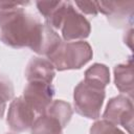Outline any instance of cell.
<instances>
[{
  "mask_svg": "<svg viewBox=\"0 0 134 134\" xmlns=\"http://www.w3.org/2000/svg\"><path fill=\"white\" fill-rule=\"evenodd\" d=\"M59 29L64 42L84 41L91 32V25L86 17L75 8L73 2L68 1Z\"/></svg>",
  "mask_w": 134,
  "mask_h": 134,
  "instance_id": "277c9868",
  "label": "cell"
},
{
  "mask_svg": "<svg viewBox=\"0 0 134 134\" xmlns=\"http://www.w3.org/2000/svg\"><path fill=\"white\" fill-rule=\"evenodd\" d=\"M44 113L55 117L65 129L72 117L73 110L69 103L63 99H55L50 103V105L47 107Z\"/></svg>",
  "mask_w": 134,
  "mask_h": 134,
  "instance_id": "5bb4252c",
  "label": "cell"
},
{
  "mask_svg": "<svg viewBox=\"0 0 134 134\" xmlns=\"http://www.w3.org/2000/svg\"><path fill=\"white\" fill-rule=\"evenodd\" d=\"M84 81L105 89L110 82L109 68L104 64L95 63L85 71Z\"/></svg>",
  "mask_w": 134,
  "mask_h": 134,
  "instance_id": "4fadbf2b",
  "label": "cell"
},
{
  "mask_svg": "<svg viewBox=\"0 0 134 134\" xmlns=\"http://www.w3.org/2000/svg\"><path fill=\"white\" fill-rule=\"evenodd\" d=\"M74 6H76L77 10L81 14L96 16L98 14V7L96 1H75L73 2Z\"/></svg>",
  "mask_w": 134,
  "mask_h": 134,
  "instance_id": "e0dca14e",
  "label": "cell"
},
{
  "mask_svg": "<svg viewBox=\"0 0 134 134\" xmlns=\"http://www.w3.org/2000/svg\"><path fill=\"white\" fill-rule=\"evenodd\" d=\"M54 87L43 82H27L23 89L22 97L40 116L53 100Z\"/></svg>",
  "mask_w": 134,
  "mask_h": 134,
  "instance_id": "52a82bcc",
  "label": "cell"
},
{
  "mask_svg": "<svg viewBox=\"0 0 134 134\" xmlns=\"http://www.w3.org/2000/svg\"><path fill=\"white\" fill-rule=\"evenodd\" d=\"M98 12L104 14L109 22L116 27H132L134 1H96Z\"/></svg>",
  "mask_w": 134,
  "mask_h": 134,
  "instance_id": "ba28073f",
  "label": "cell"
},
{
  "mask_svg": "<svg viewBox=\"0 0 134 134\" xmlns=\"http://www.w3.org/2000/svg\"><path fill=\"white\" fill-rule=\"evenodd\" d=\"M106 96L104 88L81 81L73 91V105L75 111L89 119H97Z\"/></svg>",
  "mask_w": 134,
  "mask_h": 134,
  "instance_id": "3957f363",
  "label": "cell"
},
{
  "mask_svg": "<svg viewBox=\"0 0 134 134\" xmlns=\"http://www.w3.org/2000/svg\"><path fill=\"white\" fill-rule=\"evenodd\" d=\"M90 134H126L117 126L106 119L96 120L90 128Z\"/></svg>",
  "mask_w": 134,
  "mask_h": 134,
  "instance_id": "2e32d148",
  "label": "cell"
},
{
  "mask_svg": "<svg viewBox=\"0 0 134 134\" xmlns=\"http://www.w3.org/2000/svg\"><path fill=\"white\" fill-rule=\"evenodd\" d=\"M14 86L8 77L0 75V119L3 117L7 102L14 98Z\"/></svg>",
  "mask_w": 134,
  "mask_h": 134,
  "instance_id": "9a60e30c",
  "label": "cell"
},
{
  "mask_svg": "<svg viewBox=\"0 0 134 134\" xmlns=\"http://www.w3.org/2000/svg\"><path fill=\"white\" fill-rule=\"evenodd\" d=\"M24 74L27 82H43L52 84L55 75V69L48 59L37 57L29 60Z\"/></svg>",
  "mask_w": 134,
  "mask_h": 134,
  "instance_id": "30bf717a",
  "label": "cell"
},
{
  "mask_svg": "<svg viewBox=\"0 0 134 134\" xmlns=\"http://www.w3.org/2000/svg\"><path fill=\"white\" fill-rule=\"evenodd\" d=\"M114 83L119 92L132 97L134 90L132 57H130L126 63L118 64L114 67Z\"/></svg>",
  "mask_w": 134,
  "mask_h": 134,
  "instance_id": "8fae6325",
  "label": "cell"
},
{
  "mask_svg": "<svg viewBox=\"0 0 134 134\" xmlns=\"http://www.w3.org/2000/svg\"><path fill=\"white\" fill-rule=\"evenodd\" d=\"M30 2H20L8 8H0V41L12 48H31L42 22L25 12Z\"/></svg>",
  "mask_w": 134,
  "mask_h": 134,
  "instance_id": "6da1fadb",
  "label": "cell"
},
{
  "mask_svg": "<svg viewBox=\"0 0 134 134\" xmlns=\"http://www.w3.org/2000/svg\"><path fill=\"white\" fill-rule=\"evenodd\" d=\"M31 134H64V127L53 116L43 113L38 116L32 124Z\"/></svg>",
  "mask_w": 134,
  "mask_h": 134,
  "instance_id": "7c38bea8",
  "label": "cell"
},
{
  "mask_svg": "<svg viewBox=\"0 0 134 134\" xmlns=\"http://www.w3.org/2000/svg\"><path fill=\"white\" fill-rule=\"evenodd\" d=\"M132 32H133V29H132V27H130V29H129V31L125 35V37H124V41H125V44H127L129 47H130V49H132Z\"/></svg>",
  "mask_w": 134,
  "mask_h": 134,
  "instance_id": "ac0fdd59",
  "label": "cell"
},
{
  "mask_svg": "<svg viewBox=\"0 0 134 134\" xmlns=\"http://www.w3.org/2000/svg\"><path fill=\"white\" fill-rule=\"evenodd\" d=\"M38 114L22 96L13 98L8 107L6 122L13 132L20 133L31 128Z\"/></svg>",
  "mask_w": 134,
  "mask_h": 134,
  "instance_id": "8992f818",
  "label": "cell"
},
{
  "mask_svg": "<svg viewBox=\"0 0 134 134\" xmlns=\"http://www.w3.org/2000/svg\"><path fill=\"white\" fill-rule=\"evenodd\" d=\"M93 55L90 44L86 41L62 42L59 47L47 55L55 70L64 71L80 69L86 65Z\"/></svg>",
  "mask_w": 134,
  "mask_h": 134,
  "instance_id": "7a4b0ae2",
  "label": "cell"
},
{
  "mask_svg": "<svg viewBox=\"0 0 134 134\" xmlns=\"http://www.w3.org/2000/svg\"><path fill=\"white\" fill-rule=\"evenodd\" d=\"M62 42L61 36L53 28L46 23H42L30 49L40 55L47 57L54 51Z\"/></svg>",
  "mask_w": 134,
  "mask_h": 134,
  "instance_id": "9c48e42d",
  "label": "cell"
},
{
  "mask_svg": "<svg viewBox=\"0 0 134 134\" xmlns=\"http://www.w3.org/2000/svg\"><path fill=\"white\" fill-rule=\"evenodd\" d=\"M133 117L132 97L125 94H119L109 99L103 114V119L115 126H121L129 134H133Z\"/></svg>",
  "mask_w": 134,
  "mask_h": 134,
  "instance_id": "5b68a950",
  "label": "cell"
}]
</instances>
